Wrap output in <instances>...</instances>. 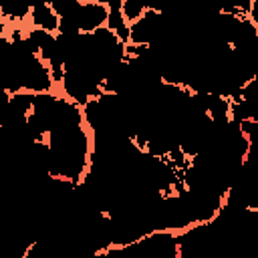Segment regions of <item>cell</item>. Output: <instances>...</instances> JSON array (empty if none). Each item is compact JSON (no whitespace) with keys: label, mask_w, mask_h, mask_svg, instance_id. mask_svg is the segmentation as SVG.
Returning <instances> with one entry per match:
<instances>
[{"label":"cell","mask_w":258,"mask_h":258,"mask_svg":"<svg viewBox=\"0 0 258 258\" xmlns=\"http://www.w3.org/2000/svg\"><path fill=\"white\" fill-rule=\"evenodd\" d=\"M248 18L258 26V0H252V4H250V12H248Z\"/></svg>","instance_id":"4"},{"label":"cell","mask_w":258,"mask_h":258,"mask_svg":"<svg viewBox=\"0 0 258 258\" xmlns=\"http://www.w3.org/2000/svg\"><path fill=\"white\" fill-rule=\"evenodd\" d=\"M111 8L103 2V0H95V2H81V10H79V28L81 32H95L97 28L107 24Z\"/></svg>","instance_id":"1"},{"label":"cell","mask_w":258,"mask_h":258,"mask_svg":"<svg viewBox=\"0 0 258 258\" xmlns=\"http://www.w3.org/2000/svg\"><path fill=\"white\" fill-rule=\"evenodd\" d=\"M28 24L34 28H42V30L56 34L58 26H60V16L54 12L52 4H38V6H32L30 16H28Z\"/></svg>","instance_id":"2"},{"label":"cell","mask_w":258,"mask_h":258,"mask_svg":"<svg viewBox=\"0 0 258 258\" xmlns=\"http://www.w3.org/2000/svg\"><path fill=\"white\" fill-rule=\"evenodd\" d=\"M147 8H149V0H123L121 2V14L129 24L141 18Z\"/></svg>","instance_id":"3"}]
</instances>
